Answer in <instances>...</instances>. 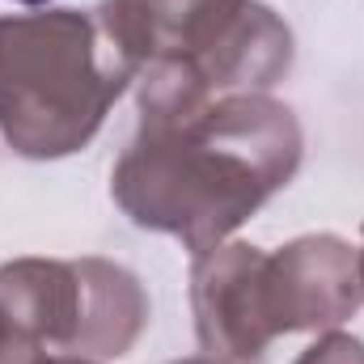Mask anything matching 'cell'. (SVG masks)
<instances>
[{
    "mask_svg": "<svg viewBox=\"0 0 364 364\" xmlns=\"http://www.w3.org/2000/svg\"><path fill=\"white\" fill-rule=\"evenodd\" d=\"M0 309L38 348L119 360L149 331V292L110 259H9L0 263Z\"/></svg>",
    "mask_w": 364,
    "mask_h": 364,
    "instance_id": "277c9868",
    "label": "cell"
},
{
    "mask_svg": "<svg viewBox=\"0 0 364 364\" xmlns=\"http://www.w3.org/2000/svg\"><path fill=\"white\" fill-rule=\"evenodd\" d=\"M263 263H267V250L250 242H220L195 255L191 314H195L199 348L208 356L255 364L275 343L267 301H263Z\"/></svg>",
    "mask_w": 364,
    "mask_h": 364,
    "instance_id": "8992f818",
    "label": "cell"
},
{
    "mask_svg": "<svg viewBox=\"0 0 364 364\" xmlns=\"http://www.w3.org/2000/svg\"><path fill=\"white\" fill-rule=\"evenodd\" d=\"M292 364H364V343L343 331H322Z\"/></svg>",
    "mask_w": 364,
    "mask_h": 364,
    "instance_id": "52a82bcc",
    "label": "cell"
},
{
    "mask_svg": "<svg viewBox=\"0 0 364 364\" xmlns=\"http://www.w3.org/2000/svg\"><path fill=\"white\" fill-rule=\"evenodd\" d=\"M17 4H47V0H17Z\"/></svg>",
    "mask_w": 364,
    "mask_h": 364,
    "instance_id": "7c38bea8",
    "label": "cell"
},
{
    "mask_svg": "<svg viewBox=\"0 0 364 364\" xmlns=\"http://www.w3.org/2000/svg\"><path fill=\"white\" fill-rule=\"evenodd\" d=\"M93 17L132 68L140 119L272 93L296 55L288 21L263 0H102Z\"/></svg>",
    "mask_w": 364,
    "mask_h": 364,
    "instance_id": "7a4b0ae2",
    "label": "cell"
},
{
    "mask_svg": "<svg viewBox=\"0 0 364 364\" xmlns=\"http://www.w3.org/2000/svg\"><path fill=\"white\" fill-rule=\"evenodd\" d=\"M30 364H106V360H90V356H68V352H38Z\"/></svg>",
    "mask_w": 364,
    "mask_h": 364,
    "instance_id": "9c48e42d",
    "label": "cell"
},
{
    "mask_svg": "<svg viewBox=\"0 0 364 364\" xmlns=\"http://www.w3.org/2000/svg\"><path fill=\"white\" fill-rule=\"evenodd\" d=\"M38 352H47V348L30 343V339L4 318V309H0V364H30Z\"/></svg>",
    "mask_w": 364,
    "mask_h": 364,
    "instance_id": "ba28073f",
    "label": "cell"
},
{
    "mask_svg": "<svg viewBox=\"0 0 364 364\" xmlns=\"http://www.w3.org/2000/svg\"><path fill=\"white\" fill-rule=\"evenodd\" d=\"M170 364H233V360H220V356H182V360H170Z\"/></svg>",
    "mask_w": 364,
    "mask_h": 364,
    "instance_id": "30bf717a",
    "label": "cell"
},
{
    "mask_svg": "<svg viewBox=\"0 0 364 364\" xmlns=\"http://www.w3.org/2000/svg\"><path fill=\"white\" fill-rule=\"evenodd\" d=\"M263 301L275 339L296 331H339L364 305L360 255L339 233H305L263 263Z\"/></svg>",
    "mask_w": 364,
    "mask_h": 364,
    "instance_id": "5b68a950",
    "label": "cell"
},
{
    "mask_svg": "<svg viewBox=\"0 0 364 364\" xmlns=\"http://www.w3.org/2000/svg\"><path fill=\"white\" fill-rule=\"evenodd\" d=\"M132 68L93 13L43 9L0 17V136L17 157L55 161L102 132Z\"/></svg>",
    "mask_w": 364,
    "mask_h": 364,
    "instance_id": "3957f363",
    "label": "cell"
},
{
    "mask_svg": "<svg viewBox=\"0 0 364 364\" xmlns=\"http://www.w3.org/2000/svg\"><path fill=\"white\" fill-rule=\"evenodd\" d=\"M305 136L272 93H229L170 119H140L110 170V199L191 255L229 242L301 170Z\"/></svg>",
    "mask_w": 364,
    "mask_h": 364,
    "instance_id": "6da1fadb",
    "label": "cell"
},
{
    "mask_svg": "<svg viewBox=\"0 0 364 364\" xmlns=\"http://www.w3.org/2000/svg\"><path fill=\"white\" fill-rule=\"evenodd\" d=\"M356 255H360V284H364V246L356 250Z\"/></svg>",
    "mask_w": 364,
    "mask_h": 364,
    "instance_id": "8fae6325",
    "label": "cell"
}]
</instances>
